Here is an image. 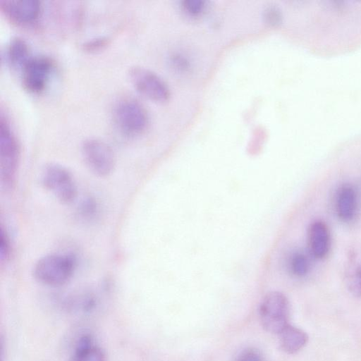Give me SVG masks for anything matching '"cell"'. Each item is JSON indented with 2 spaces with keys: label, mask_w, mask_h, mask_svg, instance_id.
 <instances>
[{
  "label": "cell",
  "mask_w": 361,
  "mask_h": 361,
  "mask_svg": "<svg viewBox=\"0 0 361 361\" xmlns=\"http://www.w3.org/2000/svg\"><path fill=\"white\" fill-rule=\"evenodd\" d=\"M348 286L351 294L355 297H361V263L350 274Z\"/></svg>",
  "instance_id": "cell-20"
},
{
  "label": "cell",
  "mask_w": 361,
  "mask_h": 361,
  "mask_svg": "<svg viewBox=\"0 0 361 361\" xmlns=\"http://www.w3.org/2000/svg\"><path fill=\"white\" fill-rule=\"evenodd\" d=\"M82 158L89 169L99 177H107L114 171L116 156L111 147L97 137H88L81 144Z\"/></svg>",
  "instance_id": "cell-6"
},
{
  "label": "cell",
  "mask_w": 361,
  "mask_h": 361,
  "mask_svg": "<svg viewBox=\"0 0 361 361\" xmlns=\"http://www.w3.org/2000/svg\"><path fill=\"white\" fill-rule=\"evenodd\" d=\"M30 56L28 44L23 38H11L5 51V59L10 66L21 68Z\"/></svg>",
  "instance_id": "cell-13"
},
{
  "label": "cell",
  "mask_w": 361,
  "mask_h": 361,
  "mask_svg": "<svg viewBox=\"0 0 361 361\" xmlns=\"http://www.w3.org/2000/svg\"><path fill=\"white\" fill-rule=\"evenodd\" d=\"M52 68L53 62L48 56H31L21 68L23 87L32 93L43 91Z\"/></svg>",
  "instance_id": "cell-8"
},
{
  "label": "cell",
  "mask_w": 361,
  "mask_h": 361,
  "mask_svg": "<svg viewBox=\"0 0 361 361\" xmlns=\"http://www.w3.org/2000/svg\"><path fill=\"white\" fill-rule=\"evenodd\" d=\"M169 63L173 71L180 73L189 72L192 67L189 58L178 52L173 53L170 56Z\"/></svg>",
  "instance_id": "cell-17"
},
{
  "label": "cell",
  "mask_w": 361,
  "mask_h": 361,
  "mask_svg": "<svg viewBox=\"0 0 361 361\" xmlns=\"http://www.w3.org/2000/svg\"><path fill=\"white\" fill-rule=\"evenodd\" d=\"M20 161V146L9 121L0 116V171L1 185L5 189L15 184Z\"/></svg>",
  "instance_id": "cell-2"
},
{
  "label": "cell",
  "mask_w": 361,
  "mask_h": 361,
  "mask_svg": "<svg viewBox=\"0 0 361 361\" xmlns=\"http://www.w3.org/2000/svg\"><path fill=\"white\" fill-rule=\"evenodd\" d=\"M235 361H264V359L257 348H246L238 354Z\"/></svg>",
  "instance_id": "cell-22"
},
{
  "label": "cell",
  "mask_w": 361,
  "mask_h": 361,
  "mask_svg": "<svg viewBox=\"0 0 361 361\" xmlns=\"http://www.w3.org/2000/svg\"><path fill=\"white\" fill-rule=\"evenodd\" d=\"M180 8L185 16L190 18H199L205 14L209 8L204 0H183Z\"/></svg>",
  "instance_id": "cell-16"
},
{
  "label": "cell",
  "mask_w": 361,
  "mask_h": 361,
  "mask_svg": "<svg viewBox=\"0 0 361 361\" xmlns=\"http://www.w3.org/2000/svg\"><path fill=\"white\" fill-rule=\"evenodd\" d=\"M68 361H106L104 351L91 340L84 338L80 341Z\"/></svg>",
  "instance_id": "cell-14"
},
{
  "label": "cell",
  "mask_w": 361,
  "mask_h": 361,
  "mask_svg": "<svg viewBox=\"0 0 361 361\" xmlns=\"http://www.w3.org/2000/svg\"><path fill=\"white\" fill-rule=\"evenodd\" d=\"M359 205V193L353 185L345 183L338 188L334 197V211L341 221H353L358 213Z\"/></svg>",
  "instance_id": "cell-11"
},
{
  "label": "cell",
  "mask_w": 361,
  "mask_h": 361,
  "mask_svg": "<svg viewBox=\"0 0 361 361\" xmlns=\"http://www.w3.org/2000/svg\"><path fill=\"white\" fill-rule=\"evenodd\" d=\"M279 335L280 348L288 354L298 353L308 341V336L305 331L290 324H288Z\"/></svg>",
  "instance_id": "cell-12"
},
{
  "label": "cell",
  "mask_w": 361,
  "mask_h": 361,
  "mask_svg": "<svg viewBox=\"0 0 361 361\" xmlns=\"http://www.w3.org/2000/svg\"><path fill=\"white\" fill-rule=\"evenodd\" d=\"M110 42L111 39L109 36L99 35L85 40L82 43L81 47L85 51L95 52L104 49Z\"/></svg>",
  "instance_id": "cell-18"
},
{
  "label": "cell",
  "mask_w": 361,
  "mask_h": 361,
  "mask_svg": "<svg viewBox=\"0 0 361 361\" xmlns=\"http://www.w3.org/2000/svg\"><path fill=\"white\" fill-rule=\"evenodd\" d=\"M75 269V260L68 255L50 253L42 256L32 269L35 279L41 284L59 287L71 279Z\"/></svg>",
  "instance_id": "cell-1"
},
{
  "label": "cell",
  "mask_w": 361,
  "mask_h": 361,
  "mask_svg": "<svg viewBox=\"0 0 361 361\" xmlns=\"http://www.w3.org/2000/svg\"><path fill=\"white\" fill-rule=\"evenodd\" d=\"M130 82L145 97L157 102H165L171 97L166 82L153 71L141 66H131L128 72Z\"/></svg>",
  "instance_id": "cell-7"
},
{
  "label": "cell",
  "mask_w": 361,
  "mask_h": 361,
  "mask_svg": "<svg viewBox=\"0 0 361 361\" xmlns=\"http://www.w3.org/2000/svg\"><path fill=\"white\" fill-rule=\"evenodd\" d=\"M0 10L12 23L29 26L37 21L42 6L38 0H1Z\"/></svg>",
  "instance_id": "cell-9"
},
{
  "label": "cell",
  "mask_w": 361,
  "mask_h": 361,
  "mask_svg": "<svg viewBox=\"0 0 361 361\" xmlns=\"http://www.w3.org/2000/svg\"><path fill=\"white\" fill-rule=\"evenodd\" d=\"M290 303L279 291H271L262 299L259 309L263 328L268 332L279 334L288 324Z\"/></svg>",
  "instance_id": "cell-5"
},
{
  "label": "cell",
  "mask_w": 361,
  "mask_h": 361,
  "mask_svg": "<svg viewBox=\"0 0 361 361\" xmlns=\"http://www.w3.org/2000/svg\"><path fill=\"white\" fill-rule=\"evenodd\" d=\"M310 257L311 255L308 252L293 251L288 259L289 272L297 278H303L308 275L312 266Z\"/></svg>",
  "instance_id": "cell-15"
},
{
  "label": "cell",
  "mask_w": 361,
  "mask_h": 361,
  "mask_svg": "<svg viewBox=\"0 0 361 361\" xmlns=\"http://www.w3.org/2000/svg\"><path fill=\"white\" fill-rule=\"evenodd\" d=\"M307 243L312 257L321 260L328 256L331 247V235L326 222L315 219L309 224Z\"/></svg>",
  "instance_id": "cell-10"
},
{
  "label": "cell",
  "mask_w": 361,
  "mask_h": 361,
  "mask_svg": "<svg viewBox=\"0 0 361 361\" xmlns=\"http://www.w3.org/2000/svg\"><path fill=\"white\" fill-rule=\"evenodd\" d=\"M264 22L271 26H276L282 21V13L280 8L274 4L265 7L262 13Z\"/></svg>",
  "instance_id": "cell-19"
},
{
  "label": "cell",
  "mask_w": 361,
  "mask_h": 361,
  "mask_svg": "<svg viewBox=\"0 0 361 361\" xmlns=\"http://www.w3.org/2000/svg\"><path fill=\"white\" fill-rule=\"evenodd\" d=\"M113 118L120 132L129 137L142 134L149 124V115L145 107L136 99L128 97L115 103Z\"/></svg>",
  "instance_id": "cell-3"
},
{
  "label": "cell",
  "mask_w": 361,
  "mask_h": 361,
  "mask_svg": "<svg viewBox=\"0 0 361 361\" xmlns=\"http://www.w3.org/2000/svg\"><path fill=\"white\" fill-rule=\"evenodd\" d=\"M40 182L62 204H71L77 197L78 188L74 178L61 164H47L42 170Z\"/></svg>",
  "instance_id": "cell-4"
},
{
  "label": "cell",
  "mask_w": 361,
  "mask_h": 361,
  "mask_svg": "<svg viewBox=\"0 0 361 361\" xmlns=\"http://www.w3.org/2000/svg\"><path fill=\"white\" fill-rule=\"evenodd\" d=\"M11 255V243L10 239L4 231V228L1 227L0 232V260L1 263L7 262Z\"/></svg>",
  "instance_id": "cell-21"
}]
</instances>
